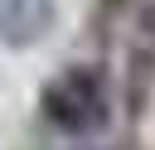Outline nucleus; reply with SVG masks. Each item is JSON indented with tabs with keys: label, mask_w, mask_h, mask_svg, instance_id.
Returning <instances> with one entry per match:
<instances>
[{
	"label": "nucleus",
	"mask_w": 155,
	"mask_h": 150,
	"mask_svg": "<svg viewBox=\"0 0 155 150\" xmlns=\"http://www.w3.org/2000/svg\"><path fill=\"white\" fill-rule=\"evenodd\" d=\"M53 29V0H0V39L10 48H29Z\"/></svg>",
	"instance_id": "2"
},
{
	"label": "nucleus",
	"mask_w": 155,
	"mask_h": 150,
	"mask_svg": "<svg viewBox=\"0 0 155 150\" xmlns=\"http://www.w3.org/2000/svg\"><path fill=\"white\" fill-rule=\"evenodd\" d=\"M39 111L53 131L63 135H92L107 126L111 116V92H107V73L97 63H68L63 73H53L39 92Z\"/></svg>",
	"instance_id": "1"
}]
</instances>
